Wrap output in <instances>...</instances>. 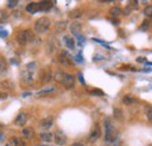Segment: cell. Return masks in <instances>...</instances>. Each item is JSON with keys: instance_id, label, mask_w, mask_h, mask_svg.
<instances>
[{"instance_id": "6da1fadb", "label": "cell", "mask_w": 152, "mask_h": 146, "mask_svg": "<svg viewBox=\"0 0 152 146\" xmlns=\"http://www.w3.org/2000/svg\"><path fill=\"white\" fill-rule=\"evenodd\" d=\"M54 80L64 88H73L75 83V77L72 74H68L62 70H56L54 74Z\"/></svg>"}, {"instance_id": "7a4b0ae2", "label": "cell", "mask_w": 152, "mask_h": 146, "mask_svg": "<svg viewBox=\"0 0 152 146\" xmlns=\"http://www.w3.org/2000/svg\"><path fill=\"white\" fill-rule=\"evenodd\" d=\"M104 124H105V140H108V142H115L117 139L118 132L116 131V128H114V125H113V123L110 122L109 118H105Z\"/></svg>"}, {"instance_id": "3957f363", "label": "cell", "mask_w": 152, "mask_h": 146, "mask_svg": "<svg viewBox=\"0 0 152 146\" xmlns=\"http://www.w3.org/2000/svg\"><path fill=\"white\" fill-rule=\"evenodd\" d=\"M49 27H50V20L47 17H41L37 20L34 25V29L37 33H45L49 29Z\"/></svg>"}, {"instance_id": "277c9868", "label": "cell", "mask_w": 152, "mask_h": 146, "mask_svg": "<svg viewBox=\"0 0 152 146\" xmlns=\"http://www.w3.org/2000/svg\"><path fill=\"white\" fill-rule=\"evenodd\" d=\"M33 39H34V36H33V34H32L31 31H21V32L18 33V35H17V41H18V43L21 45V46L27 45Z\"/></svg>"}, {"instance_id": "5b68a950", "label": "cell", "mask_w": 152, "mask_h": 146, "mask_svg": "<svg viewBox=\"0 0 152 146\" xmlns=\"http://www.w3.org/2000/svg\"><path fill=\"white\" fill-rule=\"evenodd\" d=\"M57 61H58L60 64H62V66H64V67H70V66H73V60H72V57L68 55V53H66V52L61 53V54L57 56Z\"/></svg>"}, {"instance_id": "8992f818", "label": "cell", "mask_w": 152, "mask_h": 146, "mask_svg": "<svg viewBox=\"0 0 152 146\" xmlns=\"http://www.w3.org/2000/svg\"><path fill=\"white\" fill-rule=\"evenodd\" d=\"M54 140L57 145H64L67 142V137L62 131H57L56 133H54Z\"/></svg>"}, {"instance_id": "52a82bcc", "label": "cell", "mask_w": 152, "mask_h": 146, "mask_svg": "<svg viewBox=\"0 0 152 146\" xmlns=\"http://www.w3.org/2000/svg\"><path fill=\"white\" fill-rule=\"evenodd\" d=\"M25 83H32L33 82V69H29V68H27L23 74H22V78H21Z\"/></svg>"}, {"instance_id": "ba28073f", "label": "cell", "mask_w": 152, "mask_h": 146, "mask_svg": "<svg viewBox=\"0 0 152 146\" xmlns=\"http://www.w3.org/2000/svg\"><path fill=\"white\" fill-rule=\"evenodd\" d=\"M26 123H27V115H26L25 112L19 113V115L17 116L15 120H14V124H15L17 126H23Z\"/></svg>"}, {"instance_id": "9c48e42d", "label": "cell", "mask_w": 152, "mask_h": 146, "mask_svg": "<svg viewBox=\"0 0 152 146\" xmlns=\"http://www.w3.org/2000/svg\"><path fill=\"white\" fill-rule=\"evenodd\" d=\"M99 137H101V128H99V126H98V125H95V126H94V128L91 130L90 134H89V140L95 142V140H97Z\"/></svg>"}, {"instance_id": "30bf717a", "label": "cell", "mask_w": 152, "mask_h": 146, "mask_svg": "<svg viewBox=\"0 0 152 146\" xmlns=\"http://www.w3.org/2000/svg\"><path fill=\"white\" fill-rule=\"evenodd\" d=\"M53 123H54L53 118L52 117H47V118H45V119H42L40 122V126L42 128H45V130H48V128H50L53 126Z\"/></svg>"}, {"instance_id": "8fae6325", "label": "cell", "mask_w": 152, "mask_h": 146, "mask_svg": "<svg viewBox=\"0 0 152 146\" xmlns=\"http://www.w3.org/2000/svg\"><path fill=\"white\" fill-rule=\"evenodd\" d=\"M50 80H52V73H50L48 69L42 70V73L40 74V81H41L42 83H47V82H49Z\"/></svg>"}, {"instance_id": "7c38bea8", "label": "cell", "mask_w": 152, "mask_h": 146, "mask_svg": "<svg viewBox=\"0 0 152 146\" xmlns=\"http://www.w3.org/2000/svg\"><path fill=\"white\" fill-rule=\"evenodd\" d=\"M38 5H39V11H42V12L49 11L53 7V2L52 1H40V2H38Z\"/></svg>"}, {"instance_id": "4fadbf2b", "label": "cell", "mask_w": 152, "mask_h": 146, "mask_svg": "<svg viewBox=\"0 0 152 146\" xmlns=\"http://www.w3.org/2000/svg\"><path fill=\"white\" fill-rule=\"evenodd\" d=\"M26 11H27L28 13H32V14H34V13L39 12L38 2H29V4L26 6Z\"/></svg>"}, {"instance_id": "5bb4252c", "label": "cell", "mask_w": 152, "mask_h": 146, "mask_svg": "<svg viewBox=\"0 0 152 146\" xmlns=\"http://www.w3.org/2000/svg\"><path fill=\"white\" fill-rule=\"evenodd\" d=\"M10 145L11 146H25V142L22 139H20L18 137H13L10 140Z\"/></svg>"}, {"instance_id": "9a60e30c", "label": "cell", "mask_w": 152, "mask_h": 146, "mask_svg": "<svg viewBox=\"0 0 152 146\" xmlns=\"http://www.w3.org/2000/svg\"><path fill=\"white\" fill-rule=\"evenodd\" d=\"M40 138L43 142H52L54 138V134L50 132H42V133H40Z\"/></svg>"}, {"instance_id": "2e32d148", "label": "cell", "mask_w": 152, "mask_h": 146, "mask_svg": "<svg viewBox=\"0 0 152 146\" xmlns=\"http://www.w3.org/2000/svg\"><path fill=\"white\" fill-rule=\"evenodd\" d=\"M63 41H64V45L69 48V49H73L75 47V42L73 40V37L70 36H63Z\"/></svg>"}, {"instance_id": "e0dca14e", "label": "cell", "mask_w": 152, "mask_h": 146, "mask_svg": "<svg viewBox=\"0 0 152 146\" xmlns=\"http://www.w3.org/2000/svg\"><path fill=\"white\" fill-rule=\"evenodd\" d=\"M70 31L74 35L80 34V31H81V23L80 22H73L72 26H70Z\"/></svg>"}, {"instance_id": "ac0fdd59", "label": "cell", "mask_w": 152, "mask_h": 146, "mask_svg": "<svg viewBox=\"0 0 152 146\" xmlns=\"http://www.w3.org/2000/svg\"><path fill=\"white\" fill-rule=\"evenodd\" d=\"M33 134H34V131H33V128H26L22 130V136H23L25 138H27V139L32 138Z\"/></svg>"}, {"instance_id": "d6986e66", "label": "cell", "mask_w": 152, "mask_h": 146, "mask_svg": "<svg viewBox=\"0 0 152 146\" xmlns=\"http://www.w3.org/2000/svg\"><path fill=\"white\" fill-rule=\"evenodd\" d=\"M109 13H110V15L111 17H114V18H116V17H118V15H121L122 14V9L119 8V7H111L110 8V11H109Z\"/></svg>"}, {"instance_id": "ffe728a7", "label": "cell", "mask_w": 152, "mask_h": 146, "mask_svg": "<svg viewBox=\"0 0 152 146\" xmlns=\"http://www.w3.org/2000/svg\"><path fill=\"white\" fill-rule=\"evenodd\" d=\"M136 102H137V99H134L132 96L126 95V96H124V97H123V103H124V104H126V105H131V104L136 103Z\"/></svg>"}, {"instance_id": "44dd1931", "label": "cell", "mask_w": 152, "mask_h": 146, "mask_svg": "<svg viewBox=\"0 0 152 146\" xmlns=\"http://www.w3.org/2000/svg\"><path fill=\"white\" fill-rule=\"evenodd\" d=\"M144 112H145V116H146L148 120H150V122L152 123V108L151 107L146 105V107L144 108Z\"/></svg>"}, {"instance_id": "7402d4cb", "label": "cell", "mask_w": 152, "mask_h": 146, "mask_svg": "<svg viewBox=\"0 0 152 146\" xmlns=\"http://www.w3.org/2000/svg\"><path fill=\"white\" fill-rule=\"evenodd\" d=\"M0 87L2 88V89H13V84L11 83V82H8V81H5V82H1L0 83Z\"/></svg>"}, {"instance_id": "603a6c76", "label": "cell", "mask_w": 152, "mask_h": 146, "mask_svg": "<svg viewBox=\"0 0 152 146\" xmlns=\"http://www.w3.org/2000/svg\"><path fill=\"white\" fill-rule=\"evenodd\" d=\"M144 14L148 17V18H152V5H149L144 8Z\"/></svg>"}, {"instance_id": "cb8c5ba5", "label": "cell", "mask_w": 152, "mask_h": 146, "mask_svg": "<svg viewBox=\"0 0 152 146\" xmlns=\"http://www.w3.org/2000/svg\"><path fill=\"white\" fill-rule=\"evenodd\" d=\"M55 91V88L54 87H49V88H46V89H42L38 91V95H43V93H49V92Z\"/></svg>"}, {"instance_id": "d4e9b609", "label": "cell", "mask_w": 152, "mask_h": 146, "mask_svg": "<svg viewBox=\"0 0 152 146\" xmlns=\"http://www.w3.org/2000/svg\"><path fill=\"white\" fill-rule=\"evenodd\" d=\"M90 95H93V96H103L104 95V92L102 91V90H99V89H94V90H90L89 91Z\"/></svg>"}, {"instance_id": "484cf974", "label": "cell", "mask_w": 152, "mask_h": 146, "mask_svg": "<svg viewBox=\"0 0 152 146\" xmlns=\"http://www.w3.org/2000/svg\"><path fill=\"white\" fill-rule=\"evenodd\" d=\"M114 115H115V117H116L117 119H121V120L123 119V112H122L119 109H115Z\"/></svg>"}, {"instance_id": "4316f807", "label": "cell", "mask_w": 152, "mask_h": 146, "mask_svg": "<svg viewBox=\"0 0 152 146\" xmlns=\"http://www.w3.org/2000/svg\"><path fill=\"white\" fill-rule=\"evenodd\" d=\"M69 15H70V18H78V17H81V15H82L81 9H75V11H73Z\"/></svg>"}, {"instance_id": "83f0119b", "label": "cell", "mask_w": 152, "mask_h": 146, "mask_svg": "<svg viewBox=\"0 0 152 146\" xmlns=\"http://www.w3.org/2000/svg\"><path fill=\"white\" fill-rule=\"evenodd\" d=\"M7 35H8V32H7L5 28L0 27V36H1V37H6Z\"/></svg>"}, {"instance_id": "f1b7e54d", "label": "cell", "mask_w": 152, "mask_h": 146, "mask_svg": "<svg viewBox=\"0 0 152 146\" xmlns=\"http://www.w3.org/2000/svg\"><path fill=\"white\" fill-rule=\"evenodd\" d=\"M17 5H18V1H17V0H13V1L11 0V1H8V4H7L8 7H15Z\"/></svg>"}, {"instance_id": "f546056e", "label": "cell", "mask_w": 152, "mask_h": 146, "mask_svg": "<svg viewBox=\"0 0 152 146\" xmlns=\"http://www.w3.org/2000/svg\"><path fill=\"white\" fill-rule=\"evenodd\" d=\"M149 26H150V21L145 20V21H144V23L142 25V27H140V28H142V29H146V28H148Z\"/></svg>"}, {"instance_id": "4dcf8cb0", "label": "cell", "mask_w": 152, "mask_h": 146, "mask_svg": "<svg viewBox=\"0 0 152 146\" xmlns=\"http://www.w3.org/2000/svg\"><path fill=\"white\" fill-rule=\"evenodd\" d=\"M7 18V14H6V12H2V11H0V21H2L4 19Z\"/></svg>"}, {"instance_id": "1f68e13d", "label": "cell", "mask_w": 152, "mask_h": 146, "mask_svg": "<svg viewBox=\"0 0 152 146\" xmlns=\"http://www.w3.org/2000/svg\"><path fill=\"white\" fill-rule=\"evenodd\" d=\"M7 97H8V95L6 92H2V91L0 92V99H6Z\"/></svg>"}, {"instance_id": "d6a6232c", "label": "cell", "mask_w": 152, "mask_h": 146, "mask_svg": "<svg viewBox=\"0 0 152 146\" xmlns=\"http://www.w3.org/2000/svg\"><path fill=\"white\" fill-rule=\"evenodd\" d=\"M78 78H80V82L82 83V84H84V80H83V75L80 73L78 74Z\"/></svg>"}, {"instance_id": "836d02e7", "label": "cell", "mask_w": 152, "mask_h": 146, "mask_svg": "<svg viewBox=\"0 0 152 146\" xmlns=\"http://www.w3.org/2000/svg\"><path fill=\"white\" fill-rule=\"evenodd\" d=\"M111 22H113L114 25H118V23H119V21H118L117 19H113V20H111Z\"/></svg>"}, {"instance_id": "e575fe53", "label": "cell", "mask_w": 152, "mask_h": 146, "mask_svg": "<svg viewBox=\"0 0 152 146\" xmlns=\"http://www.w3.org/2000/svg\"><path fill=\"white\" fill-rule=\"evenodd\" d=\"M137 61H138V62H144V61H145V57H138Z\"/></svg>"}, {"instance_id": "d590c367", "label": "cell", "mask_w": 152, "mask_h": 146, "mask_svg": "<svg viewBox=\"0 0 152 146\" xmlns=\"http://www.w3.org/2000/svg\"><path fill=\"white\" fill-rule=\"evenodd\" d=\"M72 146H84L83 144H81V143H74Z\"/></svg>"}, {"instance_id": "8d00e7d4", "label": "cell", "mask_w": 152, "mask_h": 146, "mask_svg": "<svg viewBox=\"0 0 152 146\" xmlns=\"http://www.w3.org/2000/svg\"><path fill=\"white\" fill-rule=\"evenodd\" d=\"M2 138H4V133H2V132H1V131H0V140H1V139H2Z\"/></svg>"}, {"instance_id": "74e56055", "label": "cell", "mask_w": 152, "mask_h": 146, "mask_svg": "<svg viewBox=\"0 0 152 146\" xmlns=\"http://www.w3.org/2000/svg\"><path fill=\"white\" fill-rule=\"evenodd\" d=\"M1 70H2V64L0 63V72H1Z\"/></svg>"}, {"instance_id": "f35d334b", "label": "cell", "mask_w": 152, "mask_h": 146, "mask_svg": "<svg viewBox=\"0 0 152 146\" xmlns=\"http://www.w3.org/2000/svg\"><path fill=\"white\" fill-rule=\"evenodd\" d=\"M149 146H152V144H150V145H149Z\"/></svg>"}, {"instance_id": "ab89813d", "label": "cell", "mask_w": 152, "mask_h": 146, "mask_svg": "<svg viewBox=\"0 0 152 146\" xmlns=\"http://www.w3.org/2000/svg\"><path fill=\"white\" fill-rule=\"evenodd\" d=\"M7 146H10V145H7Z\"/></svg>"}]
</instances>
